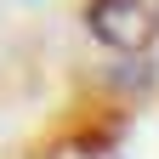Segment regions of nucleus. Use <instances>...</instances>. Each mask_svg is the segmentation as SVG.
<instances>
[{"mask_svg": "<svg viewBox=\"0 0 159 159\" xmlns=\"http://www.w3.org/2000/svg\"><path fill=\"white\" fill-rule=\"evenodd\" d=\"M80 23L97 46H108L119 57H136L159 40V6L153 0H85Z\"/></svg>", "mask_w": 159, "mask_h": 159, "instance_id": "obj_1", "label": "nucleus"}]
</instances>
